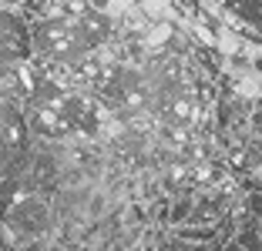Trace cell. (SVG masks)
<instances>
[{"mask_svg": "<svg viewBox=\"0 0 262 251\" xmlns=\"http://www.w3.org/2000/svg\"><path fill=\"white\" fill-rule=\"evenodd\" d=\"M111 40V20L101 10L84 17H37L31 20L34 61L47 67H77Z\"/></svg>", "mask_w": 262, "mask_h": 251, "instance_id": "obj_1", "label": "cell"}, {"mask_svg": "<svg viewBox=\"0 0 262 251\" xmlns=\"http://www.w3.org/2000/svg\"><path fill=\"white\" fill-rule=\"evenodd\" d=\"M57 214L40 194H14L4 211H0V241L10 248H27V244H40L54 235Z\"/></svg>", "mask_w": 262, "mask_h": 251, "instance_id": "obj_2", "label": "cell"}, {"mask_svg": "<svg viewBox=\"0 0 262 251\" xmlns=\"http://www.w3.org/2000/svg\"><path fill=\"white\" fill-rule=\"evenodd\" d=\"M34 61L31 47V20L10 4H0V74L24 67Z\"/></svg>", "mask_w": 262, "mask_h": 251, "instance_id": "obj_3", "label": "cell"}, {"mask_svg": "<svg viewBox=\"0 0 262 251\" xmlns=\"http://www.w3.org/2000/svg\"><path fill=\"white\" fill-rule=\"evenodd\" d=\"M215 4L229 17H235L242 27L255 31V34H259V40H262V0H215Z\"/></svg>", "mask_w": 262, "mask_h": 251, "instance_id": "obj_4", "label": "cell"}, {"mask_svg": "<svg viewBox=\"0 0 262 251\" xmlns=\"http://www.w3.org/2000/svg\"><path fill=\"white\" fill-rule=\"evenodd\" d=\"M215 224H178L175 228V241L182 244H215Z\"/></svg>", "mask_w": 262, "mask_h": 251, "instance_id": "obj_5", "label": "cell"}]
</instances>
